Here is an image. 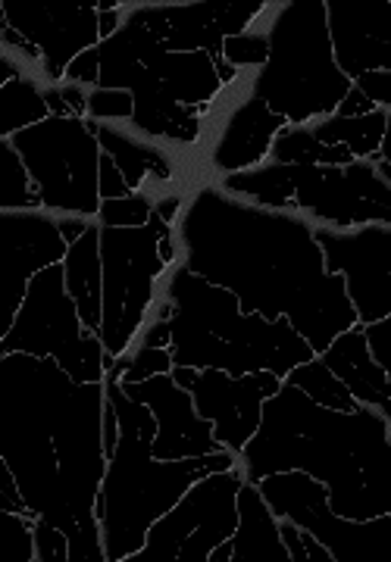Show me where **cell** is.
<instances>
[{
    "instance_id": "cell-2",
    "label": "cell",
    "mask_w": 391,
    "mask_h": 562,
    "mask_svg": "<svg viewBox=\"0 0 391 562\" xmlns=\"http://www.w3.org/2000/svg\"><path fill=\"white\" fill-rule=\"evenodd\" d=\"M247 484L304 472L329 494V509L350 522L391 516V422L376 409H323L282 382L264 403L260 428L242 453Z\"/></svg>"
},
{
    "instance_id": "cell-13",
    "label": "cell",
    "mask_w": 391,
    "mask_h": 562,
    "mask_svg": "<svg viewBox=\"0 0 391 562\" xmlns=\"http://www.w3.org/2000/svg\"><path fill=\"white\" fill-rule=\"evenodd\" d=\"M326 272L345 279L357 325H372L391 316V225H364L354 232H335L313 225Z\"/></svg>"
},
{
    "instance_id": "cell-21",
    "label": "cell",
    "mask_w": 391,
    "mask_h": 562,
    "mask_svg": "<svg viewBox=\"0 0 391 562\" xmlns=\"http://www.w3.org/2000/svg\"><path fill=\"white\" fill-rule=\"evenodd\" d=\"M289 122L282 116H272L267 110V103L257 98H245L232 110L223 138L216 140L210 162L213 169L235 176V172H247L257 169L260 162L269 157L272 138L286 128Z\"/></svg>"
},
{
    "instance_id": "cell-33",
    "label": "cell",
    "mask_w": 391,
    "mask_h": 562,
    "mask_svg": "<svg viewBox=\"0 0 391 562\" xmlns=\"http://www.w3.org/2000/svg\"><path fill=\"white\" fill-rule=\"evenodd\" d=\"M269 57V41L267 35H254V32H245V35H235V38L223 41V60L232 66V69H260Z\"/></svg>"
},
{
    "instance_id": "cell-7",
    "label": "cell",
    "mask_w": 391,
    "mask_h": 562,
    "mask_svg": "<svg viewBox=\"0 0 391 562\" xmlns=\"http://www.w3.org/2000/svg\"><path fill=\"white\" fill-rule=\"evenodd\" d=\"M235 201L264 210L298 213L335 232H354L364 225H391V184L376 176L372 162L350 166H286L267 162L247 172H235L216 184Z\"/></svg>"
},
{
    "instance_id": "cell-38",
    "label": "cell",
    "mask_w": 391,
    "mask_h": 562,
    "mask_svg": "<svg viewBox=\"0 0 391 562\" xmlns=\"http://www.w3.org/2000/svg\"><path fill=\"white\" fill-rule=\"evenodd\" d=\"M354 88H360L379 110H391V72H367L354 79Z\"/></svg>"
},
{
    "instance_id": "cell-17",
    "label": "cell",
    "mask_w": 391,
    "mask_h": 562,
    "mask_svg": "<svg viewBox=\"0 0 391 562\" xmlns=\"http://www.w3.org/2000/svg\"><path fill=\"white\" fill-rule=\"evenodd\" d=\"M279 387H282V379H276L272 372L232 379L220 369H204L191 382L188 394L194 397L198 416L213 425V438L238 460L245 453L247 441L260 428L264 403L276 397Z\"/></svg>"
},
{
    "instance_id": "cell-26",
    "label": "cell",
    "mask_w": 391,
    "mask_h": 562,
    "mask_svg": "<svg viewBox=\"0 0 391 562\" xmlns=\"http://www.w3.org/2000/svg\"><path fill=\"white\" fill-rule=\"evenodd\" d=\"M85 125H88V132L98 138L103 154L120 166V172H123V179L132 194H138V188H142V181H145L147 172L157 176V179H169V176H172V166H169V160H166L160 150L132 140L125 132H120L116 125L98 120H85Z\"/></svg>"
},
{
    "instance_id": "cell-42",
    "label": "cell",
    "mask_w": 391,
    "mask_h": 562,
    "mask_svg": "<svg viewBox=\"0 0 391 562\" xmlns=\"http://www.w3.org/2000/svg\"><path fill=\"white\" fill-rule=\"evenodd\" d=\"M142 347L150 350H169V319H154L142 335Z\"/></svg>"
},
{
    "instance_id": "cell-9",
    "label": "cell",
    "mask_w": 391,
    "mask_h": 562,
    "mask_svg": "<svg viewBox=\"0 0 391 562\" xmlns=\"http://www.w3.org/2000/svg\"><path fill=\"white\" fill-rule=\"evenodd\" d=\"M10 140L38 188L42 210L98 220L103 150L85 120L51 116Z\"/></svg>"
},
{
    "instance_id": "cell-8",
    "label": "cell",
    "mask_w": 391,
    "mask_h": 562,
    "mask_svg": "<svg viewBox=\"0 0 391 562\" xmlns=\"http://www.w3.org/2000/svg\"><path fill=\"white\" fill-rule=\"evenodd\" d=\"M10 353L54 360L76 384H101L107 379L101 335H91L79 319L76 301L66 291L63 262L38 272L29 284L20 316L0 341V357Z\"/></svg>"
},
{
    "instance_id": "cell-39",
    "label": "cell",
    "mask_w": 391,
    "mask_h": 562,
    "mask_svg": "<svg viewBox=\"0 0 391 562\" xmlns=\"http://www.w3.org/2000/svg\"><path fill=\"white\" fill-rule=\"evenodd\" d=\"M123 198H132L129 184H125L120 166L110 160L107 154L101 157V201H123Z\"/></svg>"
},
{
    "instance_id": "cell-11",
    "label": "cell",
    "mask_w": 391,
    "mask_h": 562,
    "mask_svg": "<svg viewBox=\"0 0 391 562\" xmlns=\"http://www.w3.org/2000/svg\"><path fill=\"white\" fill-rule=\"evenodd\" d=\"M276 519H289L335 562H391V516L350 522L329 509V494L304 472H279L254 484Z\"/></svg>"
},
{
    "instance_id": "cell-4",
    "label": "cell",
    "mask_w": 391,
    "mask_h": 562,
    "mask_svg": "<svg viewBox=\"0 0 391 562\" xmlns=\"http://www.w3.org/2000/svg\"><path fill=\"white\" fill-rule=\"evenodd\" d=\"M166 301L172 303V366H188L198 372L220 369L232 379L272 372L286 382L291 369L316 360L289 319L269 322L257 313H242L235 294L198 279L182 262L166 281Z\"/></svg>"
},
{
    "instance_id": "cell-24",
    "label": "cell",
    "mask_w": 391,
    "mask_h": 562,
    "mask_svg": "<svg viewBox=\"0 0 391 562\" xmlns=\"http://www.w3.org/2000/svg\"><path fill=\"white\" fill-rule=\"evenodd\" d=\"M66 291L76 301L79 319L91 331L101 335L103 325V262H101V222L91 220L88 232L76 244H69V254L63 260Z\"/></svg>"
},
{
    "instance_id": "cell-27",
    "label": "cell",
    "mask_w": 391,
    "mask_h": 562,
    "mask_svg": "<svg viewBox=\"0 0 391 562\" xmlns=\"http://www.w3.org/2000/svg\"><path fill=\"white\" fill-rule=\"evenodd\" d=\"M391 110H376L370 116L360 120H342V116H329L310 125L313 138L326 147H345L350 150L354 160H370L379 154L382 140L389 135Z\"/></svg>"
},
{
    "instance_id": "cell-22",
    "label": "cell",
    "mask_w": 391,
    "mask_h": 562,
    "mask_svg": "<svg viewBox=\"0 0 391 562\" xmlns=\"http://www.w3.org/2000/svg\"><path fill=\"white\" fill-rule=\"evenodd\" d=\"M326 29L335 66L345 79H360L367 72H391V41L372 29L360 13H350L345 0H326Z\"/></svg>"
},
{
    "instance_id": "cell-37",
    "label": "cell",
    "mask_w": 391,
    "mask_h": 562,
    "mask_svg": "<svg viewBox=\"0 0 391 562\" xmlns=\"http://www.w3.org/2000/svg\"><path fill=\"white\" fill-rule=\"evenodd\" d=\"M35 543H38V562H69V541L60 528L47 522H35Z\"/></svg>"
},
{
    "instance_id": "cell-45",
    "label": "cell",
    "mask_w": 391,
    "mask_h": 562,
    "mask_svg": "<svg viewBox=\"0 0 391 562\" xmlns=\"http://www.w3.org/2000/svg\"><path fill=\"white\" fill-rule=\"evenodd\" d=\"M60 98L66 101V106L72 110V116H79V120H82L85 113H88V94H82V88L66 85V88H60Z\"/></svg>"
},
{
    "instance_id": "cell-16",
    "label": "cell",
    "mask_w": 391,
    "mask_h": 562,
    "mask_svg": "<svg viewBox=\"0 0 391 562\" xmlns=\"http://www.w3.org/2000/svg\"><path fill=\"white\" fill-rule=\"evenodd\" d=\"M98 60H101V79L98 88L103 91H129L135 101L132 125L154 138H169L179 144H191L201 135V120L194 116L198 110H188L166 91V85L154 79L138 57L129 50L123 35L116 32L113 38L98 44Z\"/></svg>"
},
{
    "instance_id": "cell-32",
    "label": "cell",
    "mask_w": 391,
    "mask_h": 562,
    "mask_svg": "<svg viewBox=\"0 0 391 562\" xmlns=\"http://www.w3.org/2000/svg\"><path fill=\"white\" fill-rule=\"evenodd\" d=\"M154 213V203L145 194H132L123 201H103L98 222L103 228H142Z\"/></svg>"
},
{
    "instance_id": "cell-1",
    "label": "cell",
    "mask_w": 391,
    "mask_h": 562,
    "mask_svg": "<svg viewBox=\"0 0 391 562\" xmlns=\"http://www.w3.org/2000/svg\"><path fill=\"white\" fill-rule=\"evenodd\" d=\"M176 241L186 269L235 294L242 313L289 319L316 357L357 325L345 279L326 272L313 225L301 216L201 184L182 206Z\"/></svg>"
},
{
    "instance_id": "cell-18",
    "label": "cell",
    "mask_w": 391,
    "mask_h": 562,
    "mask_svg": "<svg viewBox=\"0 0 391 562\" xmlns=\"http://www.w3.org/2000/svg\"><path fill=\"white\" fill-rule=\"evenodd\" d=\"M3 22L16 29L42 54V69L51 81L66 79V69L72 66V60L101 44L98 7L3 0Z\"/></svg>"
},
{
    "instance_id": "cell-30",
    "label": "cell",
    "mask_w": 391,
    "mask_h": 562,
    "mask_svg": "<svg viewBox=\"0 0 391 562\" xmlns=\"http://www.w3.org/2000/svg\"><path fill=\"white\" fill-rule=\"evenodd\" d=\"M20 210H42V198L13 140L0 138V213Z\"/></svg>"
},
{
    "instance_id": "cell-43",
    "label": "cell",
    "mask_w": 391,
    "mask_h": 562,
    "mask_svg": "<svg viewBox=\"0 0 391 562\" xmlns=\"http://www.w3.org/2000/svg\"><path fill=\"white\" fill-rule=\"evenodd\" d=\"M91 220H82V216H60V235L66 238V244H76L88 232Z\"/></svg>"
},
{
    "instance_id": "cell-20",
    "label": "cell",
    "mask_w": 391,
    "mask_h": 562,
    "mask_svg": "<svg viewBox=\"0 0 391 562\" xmlns=\"http://www.w3.org/2000/svg\"><path fill=\"white\" fill-rule=\"evenodd\" d=\"M120 35L129 44V50L138 57L154 79L166 85V91L188 110H206V103L213 101L223 88V81L213 69V60L206 54H169L160 47L157 35H150L138 22L125 20Z\"/></svg>"
},
{
    "instance_id": "cell-19",
    "label": "cell",
    "mask_w": 391,
    "mask_h": 562,
    "mask_svg": "<svg viewBox=\"0 0 391 562\" xmlns=\"http://www.w3.org/2000/svg\"><path fill=\"white\" fill-rule=\"evenodd\" d=\"M125 397L145 403L157 419L154 460H198L223 453V443L213 438V425L198 416L194 397L172 382V375H154L142 384H123Z\"/></svg>"
},
{
    "instance_id": "cell-6",
    "label": "cell",
    "mask_w": 391,
    "mask_h": 562,
    "mask_svg": "<svg viewBox=\"0 0 391 562\" xmlns=\"http://www.w3.org/2000/svg\"><path fill=\"white\" fill-rule=\"evenodd\" d=\"M269 57L250 81V98L289 125L329 120L354 81L335 66L326 29V0H289L267 32Z\"/></svg>"
},
{
    "instance_id": "cell-10",
    "label": "cell",
    "mask_w": 391,
    "mask_h": 562,
    "mask_svg": "<svg viewBox=\"0 0 391 562\" xmlns=\"http://www.w3.org/2000/svg\"><path fill=\"white\" fill-rule=\"evenodd\" d=\"M172 225L157 213L142 228H103L101 225V262H103V325L101 341L110 360H123L129 344L145 325V313L154 303V288L164 276L160 238Z\"/></svg>"
},
{
    "instance_id": "cell-14",
    "label": "cell",
    "mask_w": 391,
    "mask_h": 562,
    "mask_svg": "<svg viewBox=\"0 0 391 562\" xmlns=\"http://www.w3.org/2000/svg\"><path fill=\"white\" fill-rule=\"evenodd\" d=\"M267 10L264 0H206V3H135L125 20L138 22L169 54H206L223 60V41L245 35Z\"/></svg>"
},
{
    "instance_id": "cell-34",
    "label": "cell",
    "mask_w": 391,
    "mask_h": 562,
    "mask_svg": "<svg viewBox=\"0 0 391 562\" xmlns=\"http://www.w3.org/2000/svg\"><path fill=\"white\" fill-rule=\"evenodd\" d=\"M135 113V101L129 91H103V88H91L88 91V120H129Z\"/></svg>"
},
{
    "instance_id": "cell-12",
    "label": "cell",
    "mask_w": 391,
    "mask_h": 562,
    "mask_svg": "<svg viewBox=\"0 0 391 562\" xmlns=\"http://www.w3.org/2000/svg\"><path fill=\"white\" fill-rule=\"evenodd\" d=\"M242 484L245 472L238 465L206 475L164 519L150 525L145 547L123 562H206L238 531Z\"/></svg>"
},
{
    "instance_id": "cell-46",
    "label": "cell",
    "mask_w": 391,
    "mask_h": 562,
    "mask_svg": "<svg viewBox=\"0 0 391 562\" xmlns=\"http://www.w3.org/2000/svg\"><path fill=\"white\" fill-rule=\"evenodd\" d=\"M301 543H304V550H308V562H335L329 553H326L320 543L313 541L310 535H304V531H301Z\"/></svg>"
},
{
    "instance_id": "cell-28",
    "label": "cell",
    "mask_w": 391,
    "mask_h": 562,
    "mask_svg": "<svg viewBox=\"0 0 391 562\" xmlns=\"http://www.w3.org/2000/svg\"><path fill=\"white\" fill-rule=\"evenodd\" d=\"M44 120H51V106L35 81L20 76L0 88V138H13Z\"/></svg>"
},
{
    "instance_id": "cell-23",
    "label": "cell",
    "mask_w": 391,
    "mask_h": 562,
    "mask_svg": "<svg viewBox=\"0 0 391 562\" xmlns=\"http://www.w3.org/2000/svg\"><path fill=\"white\" fill-rule=\"evenodd\" d=\"M316 360L348 387V394L357 401V406L376 409L379 416L391 422V379L370 357L360 325L338 335Z\"/></svg>"
},
{
    "instance_id": "cell-29",
    "label": "cell",
    "mask_w": 391,
    "mask_h": 562,
    "mask_svg": "<svg viewBox=\"0 0 391 562\" xmlns=\"http://www.w3.org/2000/svg\"><path fill=\"white\" fill-rule=\"evenodd\" d=\"M272 162L286 166H350L354 157L345 147H326L313 138L310 125H286L269 147Z\"/></svg>"
},
{
    "instance_id": "cell-41",
    "label": "cell",
    "mask_w": 391,
    "mask_h": 562,
    "mask_svg": "<svg viewBox=\"0 0 391 562\" xmlns=\"http://www.w3.org/2000/svg\"><path fill=\"white\" fill-rule=\"evenodd\" d=\"M379 106L360 91V88H354L350 85L348 98L338 103V110H335V116H342V120H360V116H370V113H376Z\"/></svg>"
},
{
    "instance_id": "cell-44",
    "label": "cell",
    "mask_w": 391,
    "mask_h": 562,
    "mask_svg": "<svg viewBox=\"0 0 391 562\" xmlns=\"http://www.w3.org/2000/svg\"><path fill=\"white\" fill-rule=\"evenodd\" d=\"M154 213H157L166 225L179 222V216H182V198H179V194H169V198H164L160 203H154Z\"/></svg>"
},
{
    "instance_id": "cell-15",
    "label": "cell",
    "mask_w": 391,
    "mask_h": 562,
    "mask_svg": "<svg viewBox=\"0 0 391 562\" xmlns=\"http://www.w3.org/2000/svg\"><path fill=\"white\" fill-rule=\"evenodd\" d=\"M66 254L60 220L44 210L0 213V341L20 316L32 279L66 260Z\"/></svg>"
},
{
    "instance_id": "cell-36",
    "label": "cell",
    "mask_w": 391,
    "mask_h": 562,
    "mask_svg": "<svg viewBox=\"0 0 391 562\" xmlns=\"http://www.w3.org/2000/svg\"><path fill=\"white\" fill-rule=\"evenodd\" d=\"M364 341H367V350L376 366L391 379V316L364 325Z\"/></svg>"
},
{
    "instance_id": "cell-31",
    "label": "cell",
    "mask_w": 391,
    "mask_h": 562,
    "mask_svg": "<svg viewBox=\"0 0 391 562\" xmlns=\"http://www.w3.org/2000/svg\"><path fill=\"white\" fill-rule=\"evenodd\" d=\"M286 382L294 384L301 394H308L310 401L323 409H335V413H357L360 409L357 401L348 394V387L338 382L320 360H310L298 369H291Z\"/></svg>"
},
{
    "instance_id": "cell-5",
    "label": "cell",
    "mask_w": 391,
    "mask_h": 562,
    "mask_svg": "<svg viewBox=\"0 0 391 562\" xmlns=\"http://www.w3.org/2000/svg\"><path fill=\"white\" fill-rule=\"evenodd\" d=\"M69 375L54 360L25 353L0 357V460L10 465L32 516L60 528L69 562H91L82 528L63 501L51 409Z\"/></svg>"
},
{
    "instance_id": "cell-35",
    "label": "cell",
    "mask_w": 391,
    "mask_h": 562,
    "mask_svg": "<svg viewBox=\"0 0 391 562\" xmlns=\"http://www.w3.org/2000/svg\"><path fill=\"white\" fill-rule=\"evenodd\" d=\"M172 372V353L169 350H150V347H138L132 353V362L125 369L123 384H142L154 375H169Z\"/></svg>"
},
{
    "instance_id": "cell-25",
    "label": "cell",
    "mask_w": 391,
    "mask_h": 562,
    "mask_svg": "<svg viewBox=\"0 0 391 562\" xmlns=\"http://www.w3.org/2000/svg\"><path fill=\"white\" fill-rule=\"evenodd\" d=\"M232 562H291V553L279 519L269 513L254 484H242L238 491V531L232 535Z\"/></svg>"
},
{
    "instance_id": "cell-40",
    "label": "cell",
    "mask_w": 391,
    "mask_h": 562,
    "mask_svg": "<svg viewBox=\"0 0 391 562\" xmlns=\"http://www.w3.org/2000/svg\"><path fill=\"white\" fill-rule=\"evenodd\" d=\"M98 79H101L98 47L85 50L82 57H76V60H72V66L66 69V81H69V85H94V88H98Z\"/></svg>"
},
{
    "instance_id": "cell-3",
    "label": "cell",
    "mask_w": 391,
    "mask_h": 562,
    "mask_svg": "<svg viewBox=\"0 0 391 562\" xmlns=\"http://www.w3.org/2000/svg\"><path fill=\"white\" fill-rule=\"evenodd\" d=\"M129 362L132 357L116 360V366L103 379L107 401L113 403L116 419H120V443H116V453L107 460V475L94 503L107 562H123L135 557L145 547L150 525L164 519L194 484L204 482L206 475L228 472L238 465L228 450L213 453V457H198V460H154L157 419L145 403L125 397L123 375Z\"/></svg>"
}]
</instances>
